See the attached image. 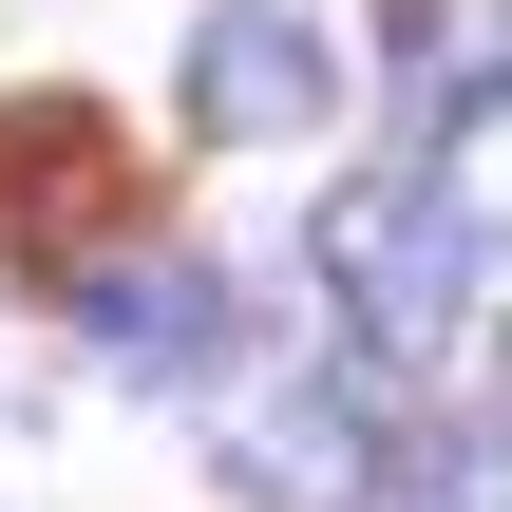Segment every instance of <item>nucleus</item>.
I'll return each mask as SVG.
<instances>
[{"mask_svg":"<svg viewBox=\"0 0 512 512\" xmlns=\"http://www.w3.org/2000/svg\"><path fill=\"white\" fill-rule=\"evenodd\" d=\"M228 494L247 512H361V494H399L380 399H361V380H266V399H228Z\"/></svg>","mask_w":512,"mask_h":512,"instance_id":"nucleus-4","label":"nucleus"},{"mask_svg":"<svg viewBox=\"0 0 512 512\" xmlns=\"http://www.w3.org/2000/svg\"><path fill=\"white\" fill-rule=\"evenodd\" d=\"M57 304H76V361L114 399H190L228 361V285L190 247H95V266H57Z\"/></svg>","mask_w":512,"mask_h":512,"instance_id":"nucleus-3","label":"nucleus"},{"mask_svg":"<svg viewBox=\"0 0 512 512\" xmlns=\"http://www.w3.org/2000/svg\"><path fill=\"white\" fill-rule=\"evenodd\" d=\"M399 114H418V171L512 247V76H437V57H399Z\"/></svg>","mask_w":512,"mask_h":512,"instance_id":"nucleus-5","label":"nucleus"},{"mask_svg":"<svg viewBox=\"0 0 512 512\" xmlns=\"http://www.w3.org/2000/svg\"><path fill=\"white\" fill-rule=\"evenodd\" d=\"M399 512H456V494H418V475H399Z\"/></svg>","mask_w":512,"mask_h":512,"instance_id":"nucleus-6","label":"nucleus"},{"mask_svg":"<svg viewBox=\"0 0 512 512\" xmlns=\"http://www.w3.org/2000/svg\"><path fill=\"white\" fill-rule=\"evenodd\" d=\"M304 266H323V304H342V342H361L380 380H437V361L475 342L494 228H475L437 171H342V190L304 209Z\"/></svg>","mask_w":512,"mask_h":512,"instance_id":"nucleus-1","label":"nucleus"},{"mask_svg":"<svg viewBox=\"0 0 512 512\" xmlns=\"http://www.w3.org/2000/svg\"><path fill=\"white\" fill-rule=\"evenodd\" d=\"M323 114H342L323 0H209V19H190V133H209V152H304Z\"/></svg>","mask_w":512,"mask_h":512,"instance_id":"nucleus-2","label":"nucleus"}]
</instances>
